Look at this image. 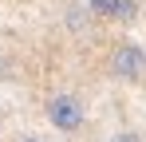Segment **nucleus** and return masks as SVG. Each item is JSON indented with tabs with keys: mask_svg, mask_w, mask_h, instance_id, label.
Returning a JSON list of instances; mask_svg holds the SVG:
<instances>
[{
	"mask_svg": "<svg viewBox=\"0 0 146 142\" xmlns=\"http://www.w3.org/2000/svg\"><path fill=\"white\" fill-rule=\"evenodd\" d=\"M44 115H48V122L59 130V134H79L83 130V122H87V111H83V99L71 91H59L48 99V107H44Z\"/></svg>",
	"mask_w": 146,
	"mask_h": 142,
	"instance_id": "obj_1",
	"label": "nucleus"
},
{
	"mask_svg": "<svg viewBox=\"0 0 146 142\" xmlns=\"http://www.w3.org/2000/svg\"><path fill=\"white\" fill-rule=\"evenodd\" d=\"M107 71L119 83H138L146 75V47L134 44V40H119L115 51H111V59H107Z\"/></svg>",
	"mask_w": 146,
	"mask_h": 142,
	"instance_id": "obj_2",
	"label": "nucleus"
},
{
	"mask_svg": "<svg viewBox=\"0 0 146 142\" xmlns=\"http://www.w3.org/2000/svg\"><path fill=\"white\" fill-rule=\"evenodd\" d=\"M87 12H91V20H103V24H119L122 0H87Z\"/></svg>",
	"mask_w": 146,
	"mask_h": 142,
	"instance_id": "obj_3",
	"label": "nucleus"
},
{
	"mask_svg": "<svg viewBox=\"0 0 146 142\" xmlns=\"http://www.w3.org/2000/svg\"><path fill=\"white\" fill-rule=\"evenodd\" d=\"M138 16V0H122V12H119V24H130Z\"/></svg>",
	"mask_w": 146,
	"mask_h": 142,
	"instance_id": "obj_4",
	"label": "nucleus"
},
{
	"mask_svg": "<svg viewBox=\"0 0 146 142\" xmlns=\"http://www.w3.org/2000/svg\"><path fill=\"white\" fill-rule=\"evenodd\" d=\"M107 142H146V138L138 134V130H119V134H111Z\"/></svg>",
	"mask_w": 146,
	"mask_h": 142,
	"instance_id": "obj_5",
	"label": "nucleus"
},
{
	"mask_svg": "<svg viewBox=\"0 0 146 142\" xmlns=\"http://www.w3.org/2000/svg\"><path fill=\"white\" fill-rule=\"evenodd\" d=\"M83 16H91V12H83V8H71V12H67V28H75V32H79V28H83Z\"/></svg>",
	"mask_w": 146,
	"mask_h": 142,
	"instance_id": "obj_6",
	"label": "nucleus"
},
{
	"mask_svg": "<svg viewBox=\"0 0 146 142\" xmlns=\"http://www.w3.org/2000/svg\"><path fill=\"white\" fill-rule=\"evenodd\" d=\"M20 142H44V138H20Z\"/></svg>",
	"mask_w": 146,
	"mask_h": 142,
	"instance_id": "obj_7",
	"label": "nucleus"
}]
</instances>
